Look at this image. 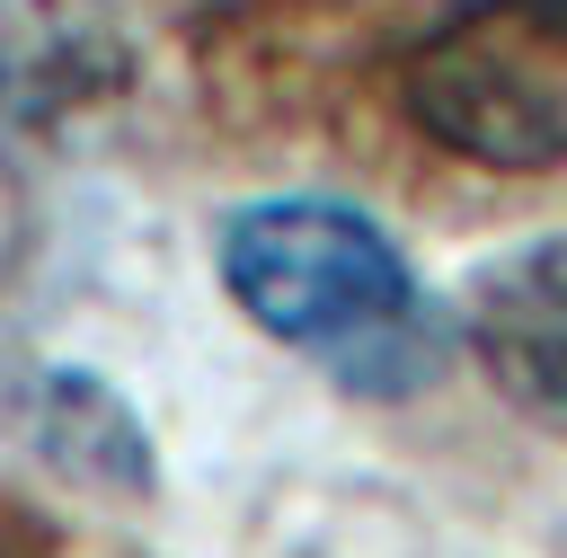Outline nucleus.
Wrapping results in <instances>:
<instances>
[{
  "instance_id": "obj_1",
  "label": "nucleus",
  "mask_w": 567,
  "mask_h": 558,
  "mask_svg": "<svg viewBox=\"0 0 567 558\" xmlns=\"http://www.w3.org/2000/svg\"><path fill=\"white\" fill-rule=\"evenodd\" d=\"M213 275L248 328H266L354 399H416L452 363V319L434 310L425 275L346 195L230 204L213 230Z\"/></svg>"
},
{
  "instance_id": "obj_2",
  "label": "nucleus",
  "mask_w": 567,
  "mask_h": 558,
  "mask_svg": "<svg viewBox=\"0 0 567 558\" xmlns=\"http://www.w3.org/2000/svg\"><path fill=\"white\" fill-rule=\"evenodd\" d=\"M399 106L470 168H567V0H452L408 44Z\"/></svg>"
},
{
  "instance_id": "obj_3",
  "label": "nucleus",
  "mask_w": 567,
  "mask_h": 558,
  "mask_svg": "<svg viewBox=\"0 0 567 558\" xmlns=\"http://www.w3.org/2000/svg\"><path fill=\"white\" fill-rule=\"evenodd\" d=\"M452 345L523 425L567 443V221L470 266L452 301Z\"/></svg>"
},
{
  "instance_id": "obj_4",
  "label": "nucleus",
  "mask_w": 567,
  "mask_h": 558,
  "mask_svg": "<svg viewBox=\"0 0 567 558\" xmlns=\"http://www.w3.org/2000/svg\"><path fill=\"white\" fill-rule=\"evenodd\" d=\"M27 416H35V425H27L35 452H44L62 478L124 487V496L151 487V434H142V416H133V399H124L115 381H97V372H80V363H53V372H35Z\"/></svg>"
},
{
  "instance_id": "obj_5",
  "label": "nucleus",
  "mask_w": 567,
  "mask_h": 558,
  "mask_svg": "<svg viewBox=\"0 0 567 558\" xmlns=\"http://www.w3.org/2000/svg\"><path fill=\"white\" fill-rule=\"evenodd\" d=\"M0 558H9V549H0Z\"/></svg>"
}]
</instances>
